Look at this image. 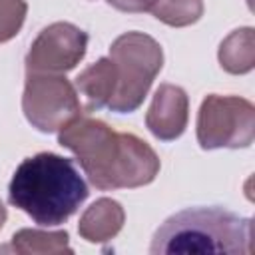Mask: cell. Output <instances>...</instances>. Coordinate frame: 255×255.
<instances>
[{"instance_id": "3", "label": "cell", "mask_w": 255, "mask_h": 255, "mask_svg": "<svg viewBox=\"0 0 255 255\" xmlns=\"http://www.w3.org/2000/svg\"><path fill=\"white\" fill-rule=\"evenodd\" d=\"M149 253H253V219L221 207H191L167 217Z\"/></svg>"}, {"instance_id": "9", "label": "cell", "mask_w": 255, "mask_h": 255, "mask_svg": "<svg viewBox=\"0 0 255 255\" xmlns=\"http://www.w3.org/2000/svg\"><path fill=\"white\" fill-rule=\"evenodd\" d=\"M126 221L124 207L110 197H102L94 201L80 217L78 233L88 243H106L114 239Z\"/></svg>"}, {"instance_id": "8", "label": "cell", "mask_w": 255, "mask_h": 255, "mask_svg": "<svg viewBox=\"0 0 255 255\" xmlns=\"http://www.w3.org/2000/svg\"><path fill=\"white\" fill-rule=\"evenodd\" d=\"M189 120V98L183 88L173 84H161L151 100V106L145 114L147 129L161 141L177 139Z\"/></svg>"}, {"instance_id": "16", "label": "cell", "mask_w": 255, "mask_h": 255, "mask_svg": "<svg viewBox=\"0 0 255 255\" xmlns=\"http://www.w3.org/2000/svg\"><path fill=\"white\" fill-rule=\"evenodd\" d=\"M6 217H8V213H6V207H4V203H2V199H0V229H2L4 223H6Z\"/></svg>"}, {"instance_id": "2", "label": "cell", "mask_w": 255, "mask_h": 255, "mask_svg": "<svg viewBox=\"0 0 255 255\" xmlns=\"http://www.w3.org/2000/svg\"><path fill=\"white\" fill-rule=\"evenodd\" d=\"M88 193L76 163L50 151L26 157L8 185V201L44 227L68 221Z\"/></svg>"}, {"instance_id": "14", "label": "cell", "mask_w": 255, "mask_h": 255, "mask_svg": "<svg viewBox=\"0 0 255 255\" xmlns=\"http://www.w3.org/2000/svg\"><path fill=\"white\" fill-rule=\"evenodd\" d=\"M28 4L24 0H0V44L12 40L24 20H26Z\"/></svg>"}, {"instance_id": "1", "label": "cell", "mask_w": 255, "mask_h": 255, "mask_svg": "<svg viewBox=\"0 0 255 255\" xmlns=\"http://www.w3.org/2000/svg\"><path fill=\"white\" fill-rule=\"evenodd\" d=\"M58 143L76 155L90 183L102 191L141 187L159 173V157L147 141L96 118L78 116L60 129Z\"/></svg>"}, {"instance_id": "11", "label": "cell", "mask_w": 255, "mask_h": 255, "mask_svg": "<svg viewBox=\"0 0 255 255\" xmlns=\"http://www.w3.org/2000/svg\"><path fill=\"white\" fill-rule=\"evenodd\" d=\"M219 64L229 74H247L255 66V38L253 28L233 30L219 46Z\"/></svg>"}, {"instance_id": "7", "label": "cell", "mask_w": 255, "mask_h": 255, "mask_svg": "<svg viewBox=\"0 0 255 255\" xmlns=\"http://www.w3.org/2000/svg\"><path fill=\"white\" fill-rule=\"evenodd\" d=\"M86 48L88 34L82 28L70 22H54L32 42L26 54V72L66 74L80 64Z\"/></svg>"}, {"instance_id": "6", "label": "cell", "mask_w": 255, "mask_h": 255, "mask_svg": "<svg viewBox=\"0 0 255 255\" xmlns=\"http://www.w3.org/2000/svg\"><path fill=\"white\" fill-rule=\"evenodd\" d=\"M195 131L201 149L249 147L255 137V108L239 96L211 94L201 102Z\"/></svg>"}, {"instance_id": "15", "label": "cell", "mask_w": 255, "mask_h": 255, "mask_svg": "<svg viewBox=\"0 0 255 255\" xmlns=\"http://www.w3.org/2000/svg\"><path fill=\"white\" fill-rule=\"evenodd\" d=\"M106 2L122 12H149L155 0H106Z\"/></svg>"}, {"instance_id": "12", "label": "cell", "mask_w": 255, "mask_h": 255, "mask_svg": "<svg viewBox=\"0 0 255 255\" xmlns=\"http://www.w3.org/2000/svg\"><path fill=\"white\" fill-rule=\"evenodd\" d=\"M8 251L20 255H60L72 253L70 237L66 231H44V229H20L12 235Z\"/></svg>"}, {"instance_id": "4", "label": "cell", "mask_w": 255, "mask_h": 255, "mask_svg": "<svg viewBox=\"0 0 255 255\" xmlns=\"http://www.w3.org/2000/svg\"><path fill=\"white\" fill-rule=\"evenodd\" d=\"M110 60L116 66L118 84L108 108L116 114L135 112L163 66V50L143 32H126L112 42Z\"/></svg>"}, {"instance_id": "13", "label": "cell", "mask_w": 255, "mask_h": 255, "mask_svg": "<svg viewBox=\"0 0 255 255\" xmlns=\"http://www.w3.org/2000/svg\"><path fill=\"white\" fill-rule=\"evenodd\" d=\"M149 12L167 26L183 28L203 16V0H155Z\"/></svg>"}, {"instance_id": "5", "label": "cell", "mask_w": 255, "mask_h": 255, "mask_svg": "<svg viewBox=\"0 0 255 255\" xmlns=\"http://www.w3.org/2000/svg\"><path fill=\"white\" fill-rule=\"evenodd\" d=\"M22 112L32 128L54 133L82 116V104L76 86L62 74L28 72Z\"/></svg>"}, {"instance_id": "10", "label": "cell", "mask_w": 255, "mask_h": 255, "mask_svg": "<svg viewBox=\"0 0 255 255\" xmlns=\"http://www.w3.org/2000/svg\"><path fill=\"white\" fill-rule=\"evenodd\" d=\"M118 84L116 66L110 58H100L92 66H88L80 76L76 78V90L86 100V110L96 112L110 104L114 98Z\"/></svg>"}]
</instances>
